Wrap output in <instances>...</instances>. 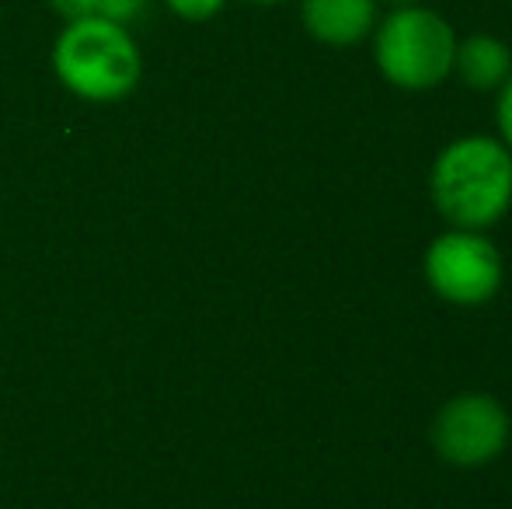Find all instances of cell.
I'll return each instance as SVG.
<instances>
[{
    "label": "cell",
    "instance_id": "cell-7",
    "mask_svg": "<svg viewBox=\"0 0 512 509\" xmlns=\"http://www.w3.org/2000/svg\"><path fill=\"white\" fill-rule=\"evenodd\" d=\"M453 74L460 84L478 95H492L512 77V49L499 35L474 32L467 39H457V53H453Z\"/></svg>",
    "mask_w": 512,
    "mask_h": 509
},
{
    "label": "cell",
    "instance_id": "cell-3",
    "mask_svg": "<svg viewBox=\"0 0 512 509\" xmlns=\"http://www.w3.org/2000/svg\"><path fill=\"white\" fill-rule=\"evenodd\" d=\"M373 63L391 88L418 95L453 77L457 32L439 11L422 4L394 7L373 28Z\"/></svg>",
    "mask_w": 512,
    "mask_h": 509
},
{
    "label": "cell",
    "instance_id": "cell-2",
    "mask_svg": "<svg viewBox=\"0 0 512 509\" xmlns=\"http://www.w3.org/2000/svg\"><path fill=\"white\" fill-rule=\"evenodd\" d=\"M53 70L84 102H119L140 84L143 60L126 25L105 18L67 21L53 46Z\"/></svg>",
    "mask_w": 512,
    "mask_h": 509
},
{
    "label": "cell",
    "instance_id": "cell-12",
    "mask_svg": "<svg viewBox=\"0 0 512 509\" xmlns=\"http://www.w3.org/2000/svg\"><path fill=\"white\" fill-rule=\"evenodd\" d=\"M377 4H391V7H411V4H422V0H377Z\"/></svg>",
    "mask_w": 512,
    "mask_h": 509
},
{
    "label": "cell",
    "instance_id": "cell-6",
    "mask_svg": "<svg viewBox=\"0 0 512 509\" xmlns=\"http://www.w3.org/2000/svg\"><path fill=\"white\" fill-rule=\"evenodd\" d=\"M377 0H300V21L321 46L349 49L377 28Z\"/></svg>",
    "mask_w": 512,
    "mask_h": 509
},
{
    "label": "cell",
    "instance_id": "cell-1",
    "mask_svg": "<svg viewBox=\"0 0 512 509\" xmlns=\"http://www.w3.org/2000/svg\"><path fill=\"white\" fill-rule=\"evenodd\" d=\"M429 192L450 227L492 231L512 210V154L499 136H457L432 161Z\"/></svg>",
    "mask_w": 512,
    "mask_h": 509
},
{
    "label": "cell",
    "instance_id": "cell-10",
    "mask_svg": "<svg viewBox=\"0 0 512 509\" xmlns=\"http://www.w3.org/2000/svg\"><path fill=\"white\" fill-rule=\"evenodd\" d=\"M499 105H495V123H499V140L506 143V150L512 154V77L502 84L499 91Z\"/></svg>",
    "mask_w": 512,
    "mask_h": 509
},
{
    "label": "cell",
    "instance_id": "cell-5",
    "mask_svg": "<svg viewBox=\"0 0 512 509\" xmlns=\"http://www.w3.org/2000/svg\"><path fill=\"white\" fill-rule=\"evenodd\" d=\"M422 276L439 300L453 307H481L502 290V252L485 231L450 227L429 241L422 255Z\"/></svg>",
    "mask_w": 512,
    "mask_h": 509
},
{
    "label": "cell",
    "instance_id": "cell-9",
    "mask_svg": "<svg viewBox=\"0 0 512 509\" xmlns=\"http://www.w3.org/2000/svg\"><path fill=\"white\" fill-rule=\"evenodd\" d=\"M227 0H168V7L185 21H209L213 14H220V7Z\"/></svg>",
    "mask_w": 512,
    "mask_h": 509
},
{
    "label": "cell",
    "instance_id": "cell-8",
    "mask_svg": "<svg viewBox=\"0 0 512 509\" xmlns=\"http://www.w3.org/2000/svg\"><path fill=\"white\" fill-rule=\"evenodd\" d=\"M143 11H147V0H98L95 18L115 21V25H129V21H136Z\"/></svg>",
    "mask_w": 512,
    "mask_h": 509
},
{
    "label": "cell",
    "instance_id": "cell-4",
    "mask_svg": "<svg viewBox=\"0 0 512 509\" xmlns=\"http://www.w3.org/2000/svg\"><path fill=\"white\" fill-rule=\"evenodd\" d=\"M512 419L495 394L485 391H464L453 394L439 405L432 415L429 440L439 461L450 468L474 471L495 464L509 447Z\"/></svg>",
    "mask_w": 512,
    "mask_h": 509
},
{
    "label": "cell",
    "instance_id": "cell-13",
    "mask_svg": "<svg viewBox=\"0 0 512 509\" xmlns=\"http://www.w3.org/2000/svg\"><path fill=\"white\" fill-rule=\"evenodd\" d=\"M244 4H262V7H269V4H283V0H244Z\"/></svg>",
    "mask_w": 512,
    "mask_h": 509
},
{
    "label": "cell",
    "instance_id": "cell-11",
    "mask_svg": "<svg viewBox=\"0 0 512 509\" xmlns=\"http://www.w3.org/2000/svg\"><path fill=\"white\" fill-rule=\"evenodd\" d=\"M49 7L67 21L95 18L98 14V0H49Z\"/></svg>",
    "mask_w": 512,
    "mask_h": 509
}]
</instances>
